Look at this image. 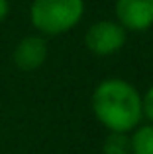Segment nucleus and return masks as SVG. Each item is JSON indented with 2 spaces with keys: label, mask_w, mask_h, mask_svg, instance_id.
<instances>
[{
  "label": "nucleus",
  "mask_w": 153,
  "mask_h": 154,
  "mask_svg": "<svg viewBox=\"0 0 153 154\" xmlns=\"http://www.w3.org/2000/svg\"><path fill=\"white\" fill-rule=\"evenodd\" d=\"M92 111L110 133H130L143 119L142 94L124 78H106L92 92Z\"/></svg>",
  "instance_id": "obj_1"
},
{
  "label": "nucleus",
  "mask_w": 153,
  "mask_h": 154,
  "mask_svg": "<svg viewBox=\"0 0 153 154\" xmlns=\"http://www.w3.org/2000/svg\"><path fill=\"white\" fill-rule=\"evenodd\" d=\"M83 0H34L30 6L31 26L41 35H63L83 20Z\"/></svg>",
  "instance_id": "obj_2"
},
{
  "label": "nucleus",
  "mask_w": 153,
  "mask_h": 154,
  "mask_svg": "<svg viewBox=\"0 0 153 154\" xmlns=\"http://www.w3.org/2000/svg\"><path fill=\"white\" fill-rule=\"evenodd\" d=\"M84 45L98 57H110L126 45V29L112 20L96 22L86 29Z\"/></svg>",
  "instance_id": "obj_3"
},
{
  "label": "nucleus",
  "mask_w": 153,
  "mask_h": 154,
  "mask_svg": "<svg viewBox=\"0 0 153 154\" xmlns=\"http://www.w3.org/2000/svg\"><path fill=\"white\" fill-rule=\"evenodd\" d=\"M116 18L126 31H145L153 26V0H116Z\"/></svg>",
  "instance_id": "obj_4"
},
{
  "label": "nucleus",
  "mask_w": 153,
  "mask_h": 154,
  "mask_svg": "<svg viewBox=\"0 0 153 154\" xmlns=\"http://www.w3.org/2000/svg\"><path fill=\"white\" fill-rule=\"evenodd\" d=\"M12 59H14V64L20 70L26 72L37 70L47 60V41L41 35H26L14 47Z\"/></svg>",
  "instance_id": "obj_5"
},
{
  "label": "nucleus",
  "mask_w": 153,
  "mask_h": 154,
  "mask_svg": "<svg viewBox=\"0 0 153 154\" xmlns=\"http://www.w3.org/2000/svg\"><path fill=\"white\" fill-rule=\"evenodd\" d=\"M132 140V154H153V125H139L134 129Z\"/></svg>",
  "instance_id": "obj_6"
},
{
  "label": "nucleus",
  "mask_w": 153,
  "mask_h": 154,
  "mask_svg": "<svg viewBox=\"0 0 153 154\" xmlns=\"http://www.w3.org/2000/svg\"><path fill=\"white\" fill-rule=\"evenodd\" d=\"M104 154H132V140L128 133H108L102 144Z\"/></svg>",
  "instance_id": "obj_7"
},
{
  "label": "nucleus",
  "mask_w": 153,
  "mask_h": 154,
  "mask_svg": "<svg viewBox=\"0 0 153 154\" xmlns=\"http://www.w3.org/2000/svg\"><path fill=\"white\" fill-rule=\"evenodd\" d=\"M142 109H143V117H147L149 123L153 125V86L142 96Z\"/></svg>",
  "instance_id": "obj_8"
},
{
  "label": "nucleus",
  "mask_w": 153,
  "mask_h": 154,
  "mask_svg": "<svg viewBox=\"0 0 153 154\" xmlns=\"http://www.w3.org/2000/svg\"><path fill=\"white\" fill-rule=\"evenodd\" d=\"M8 14H10V4H8V0H0V23L8 18Z\"/></svg>",
  "instance_id": "obj_9"
}]
</instances>
